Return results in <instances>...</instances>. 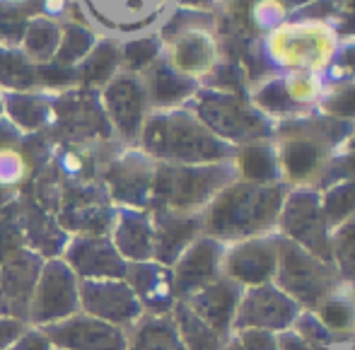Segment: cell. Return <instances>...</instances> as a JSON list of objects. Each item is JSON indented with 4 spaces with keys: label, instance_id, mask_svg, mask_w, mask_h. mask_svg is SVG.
<instances>
[{
    "label": "cell",
    "instance_id": "cell-24",
    "mask_svg": "<svg viewBox=\"0 0 355 350\" xmlns=\"http://www.w3.org/2000/svg\"><path fill=\"white\" fill-rule=\"evenodd\" d=\"M159 49H162V39L159 37H136L121 44V68L123 73L141 75L157 61Z\"/></svg>",
    "mask_w": 355,
    "mask_h": 350
},
{
    "label": "cell",
    "instance_id": "cell-10",
    "mask_svg": "<svg viewBox=\"0 0 355 350\" xmlns=\"http://www.w3.org/2000/svg\"><path fill=\"white\" fill-rule=\"evenodd\" d=\"M68 263L85 280H119L128 276V266L119 249L102 234H80L68 242Z\"/></svg>",
    "mask_w": 355,
    "mask_h": 350
},
{
    "label": "cell",
    "instance_id": "cell-38",
    "mask_svg": "<svg viewBox=\"0 0 355 350\" xmlns=\"http://www.w3.org/2000/svg\"><path fill=\"white\" fill-rule=\"evenodd\" d=\"M324 322H327L329 326L343 329L351 322V312H348L346 304H329V307L324 309Z\"/></svg>",
    "mask_w": 355,
    "mask_h": 350
},
{
    "label": "cell",
    "instance_id": "cell-23",
    "mask_svg": "<svg viewBox=\"0 0 355 350\" xmlns=\"http://www.w3.org/2000/svg\"><path fill=\"white\" fill-rule=\"evenodd\" d=\"M232 292L225 285H211V288H206L193 297V312L203 322H208V326L223 329L227 324L230 312H232Z\"/></svg>",
    "mask_w": 355,
    "mask_h": 350
},
{
    "label": "cell",
    "instance_id": "cell-25",
    "mask_svg": "<svg viewBox=\"0 0 355 350\" xmlns=\"http://www.w3.org/2000/svg\"><path fill=\"white\" fill-rule=\"evenodd\" d=\"M283 164L290 177H295V179L307 177L319 164V148L309 138L288 140L283 148Z\"/></svg>",
    "mask_w": 355,
    "mask_h": 350
},
{
    "label": "cell",
    "instance_id": "cell-8",
    "mask_svg": "<svg viewBox=\"0 0 355 350\" xmlns=\"http://www.w3.org/2000/svg\"><path fill=\"white\" fill-rule=\"evenodd\" d=\"M42 331L51 346L61 350H126V338L119 326L89 314H73L63 322L49 324Z\"/></svg>",
    "mask_w": 355,
    "mask_h": 350
},
{
    "label": "cell",
    "instance_id": "cell-33",
    "mask_svg": "<svg viewBox=\"0 0 355 350\" xmlns=\"http://www.w3.org/2000/svg\"><path fill=\"white\" fill-rule=\"evenodd\" d=\"M327 112L334 114V116L353 119L355 116V87H346L334 94L327 102Z\"/></svg>",
    "mask_w": 355,
    "mask_h": 350
},
{
    "label": "cell",
    "instance_id": "cell-17",
    "mask_svg": "<svg viewBox=\"0 0 355 350\" xmlns=\"http://www.w3.org/2000/svg\"><path fill=\"white\" fill-rule=\"evenodd\" d=\"M58 42H61V22H56L53 17H46V15H34L27 22L19 46L29 56V61L42 66V63L53 61Z\"/></svg>",
    "mask_w": 355,
    "mask_h": 350
},
{
    "label": "cell",
    "instance_id": "cell-34",
    "mask_svg": "<svg viewBox=\"0 0 355 350\" xmlns=\"http://www.w3.org/2000/svg\"><path fill=\"white\" fill-rule=\"evenodd\" d=\"M338 261L343 263L346 273H355V225L338 234Z\"/></svg>",
    "mask_w": 355,
    "mask_h": 350
},
{
    "label": "cell",
    "instance_id": "cell-7",
    "mask_svg": "<svg viewBox=\"0 0 355 350\" xmlns=\"http://www.w3.org/2000/svg\"><path fill=\"white\" fill-rule=\"evenodd\" d=\"M278 206V193L254 191V189H232L223 193L220 201L211 210V229L220 234L239 232L252 222H263L273 215Z\"/></svg>",
    "mask_w": 355,
    "mask_h": 350
},
{
    "label": "cell",
    "instance_id": "cell-41",
    "mask_svg": "<svg viewBox=\"0 0 355 350\" xmlns=\"http://www.w3.org/2000/svg\"><path fill=\"white\" fill-rule=\"evenodd\" d=\"M295 5H302V3H309V0H293Z\"/></svg>",
    "mask_w": 355,
    "mask_h": 350
},
{
    "label": "cell",
    "instance_id": "cell-12",
    "mask_svg": "<svg viewBox=\"0 0 355 350\" xmlns=\"http://www.w3.org/2000/svg\"><path fill=\"white\" fill-rule=\"evenodd\" d=\"M213 37L201 27H189L169 37V66L184 75L203 73L213 66Z\"/></svg>",
    "mask_w": 355,
    "mask_h": 350
},
{
    "label": "cell",
    "instance_id": "cell-18",
    "mask_svg": "<svg viewBox=\"0 0 355 350\" xmlns=\"http://www.w3.org/2000/svg\"><path fill=\"white\" fill-rule=\"evenodd\" d=\"M3 109H8V116L19 131H37L46 123L51 114V102L42 94L32 92H5L3 94Z\"/></svg>",
    "mask_w": 355,
    "mask_h": 350
},
{
    "label": "cell",
    "instance_id": "cell-15",
    "mask_svg": "<svg viewBox=\"0 0 355 350\" xmlns=\"http://www.w3.org/2000/svg\"><path fill=\"white\" fill-rule=\"evenodd\" d=\"M196 234V220L177 213V210H157L155 220V244L153 252L162 263H172L184 252Z\"/></svg>",
    "mask_w": 355,
    "mask_h": 350
},
{
    "label": "cell",
    "instance_id": "cell-9",
    "mask_svg": "<svg viewBox=\"0 0 355 350\" xmlns=\"http://www.w3.org/2000/svg\"><path fill=\"white\" fill-rule=\"evenodd\" d=\"M32 259L34 254L22 249L0 263V314L24 324L29 322V304L42 271Z\"/></svg>",
    "mask_w": 355,
    "mask_h": 350
},
{
    "label": "cell",
    "instance_id": "cell-37",
    "mask_svg": "<svg viewBox=\"0 0 355 350\" xmlns=\"http://www.w3.org/2000/svg\"><path fill=\"white\" fill-rule=\"evenodd\" d=\"M22 138H24V133L19 131L10 119H5L3 114H0V150L12 148V145H17Z\"/></svg>",
    "mask_w": 355,
    "mask_h": 350
},
{
    "label": "cell",
    "instance_id": "cell-13",
    "mask_svg": "<svg viewBox=\"0 0 355 350\" xmlns=\"http://www.w3.org/2000/svg\"><path fill=\"white\" fill-rule=\"evenodd\" d=\"M148 104L153 107H174L196 92V85L189 75L179 73L169 61H155L148 70L141 73Z\"/></svg>",
    "mask_w": 355,
    "mask_h": 350
},
{
    "label": "cell",
    "instance_id": "cell-31",
    "mask_svg": "<svg viewBox=\"0 0 355 350\" xmlns=\"http://www.w3.org/2000/svg\"><path fill=\"white\" fill-rule=\"evenodd\" d=\"M351 210H355V186L353 184L334 189V191L327 196V213L331 220L346 218Z\"/></svg>",
    "mask_w": 355,
    "mask_h": 350
},
{
    "label": "cell",
    "instance_id": "cell-19",
    "mask_svg": "<svg viewBox=\"0 0 355 350\" xmlns=\"http://www.w3.org/2000/svg\"><path fill=\"white\" fill-rule=\"evenodd\" d=\"M0 85L10 92H29L39 85L37 63L29 61L22 49L0 46Z\"/></svg>",
    "mask_w": 355,
    "mask_h": 350
},
{
    "label": "cell",
    "instance_id": "cell-30",
    "mask_svg": "<svg viewBox=\"0 0 355 350\" xmlns=\"http://www.w3.org/2000/svg\"><path fill=\"white\" fill-rule=\"evenodd\" d=\"M288 225H290V229H293V232L302 234V237L309 242V237H314V234L319 232V218H317V208H314L309 201L295 203V206L290 208Z\"/></svg>",
    "mask_w": 355,
    "mask_h": 350
},
{
    "label": "cell",
    "instance_id": "cell-36",
    "mask_svg": "<svg viewBox=\"0 0 355 350\" xmlns=\"http://www.w3.org/2000/svg\"><path fill=\"white\" fill-rule=\"evenodd\" d=\"M24 331V322L10 317H0V350L12 346Z\"/></svg>",
    "mask_w": 355,
    "mask_h": 350
},
{
    "label": "cell",
    "instance_id": "cell-27",
    "mask_svg": "<svg viewBox=\"0 0 355 350\" xmlns=\"http://www.w3.org/2000/svg\"><path fill=\"white\" fill-rule=\"evenodd\" d=\"M232 271L244 280H261L271 271V259L261 247H249L234 254Z\"/></svg>",
    "mask_w": 355,
    "mask_h": 350
},
{
    "label": "cell",
    "instance_id": "cell-21",
    "mask_svg": "<svg viewBox=\"0 0 355 350\" xmlns=\"http://www.w3.org/2000/svg\"><path fill=\"white\" fill-rule=\"evenodd\" d=\"M97 44L92 29L87 24L80 22H63L61 24V42H58L56 56H53V63L58 66H71L75 68Z\"/></svg>",
    "mask_w": 355,
    "mask_h": 350
},
{
    "label": "cell",
    "instance_id": "cell-11",
    "mask_svg": "<svg viewBox=\"0 0 355 350\" xmlns=\"http://www.w3.org/2000/svg\"><path fill=\"white\" fill-rule=\"evenodd\" d=\"M198 114L203 123L220 136L227 138H249L259 136L261 123L252 112L242 107L237 99L225 97V94H208L198 102Z\"/></svg>",
    "mask_w": 355,
    "mask_h": 350
},
{
    "label": "cell",
    "instance_id": "cell-1",
    "mask_svg": "<svg viewBox=\"0 0 355 350\" xmlns=\"http://www.w3.org/2000/svg\"><path fill=\"white\" fill-rule=\"evenodd\" d=\"M148 155L172 162H208L227 155V148L189 114H155L141 133Z\"/></svg>",
    "mask_w": 355,
    "mask_h": 350
},
{
    "label": "cell",
    "instance_id": "cell-29",
    "mask_svg": "<svg viewBox=\"0 0 355 350\" xmlns=\"http://www.w3.org/2000/svg\"><path fill=\"white\" fill-rule=\"evenodd\" d=\"M131 350H179V343L174 341L172 331L164 322H148L138 329L136 343Z\"/></svg>",
    "mask_w": 355,
    "mask_h": 350
},
{
    "label": "cell",
    "instance_id": "cell-4",
    "mask_svg": "<svg viewBox=\"0 0 355 350\" xmlns=\"http://www.w3.org/2000/svg\"><path fill=\"white\" fill-rule=\"evenodd\" d=\"M215 186H218V169L159 164L153 169L150 193L162 210L184 213V210L201 203Z\"/></svg>",
    "mask_w": 355,
    "mask_h": 350
},
{
    "label": "cell",
    "instance_id": "cell-42",
    "mask_svg": "<svg viewBox=\"0 0 355 350\" xmlns=\"http://www.w3.org/2000/svg\"><path fill=\"white\" fill-rule=\"evenodd\" d=\"M0 114H3V94H0Z\"/></svg>",
    "mask_w": 355,
    "mask_h": 350
},
{
    "label": "cell",
    "instance_id": "cell-22",
    "mask_svg": "<svg viewBox=\"0 0 355 350\" xmlns=\"http://www.w3.org/2000/svg\"><path fill=\"white\" fill-rule=\"evenodd\" d=\"M24 247V213L22 201H8L0 206V263L8 261Z\"/></svg>",
    "mask_w": 355,
    "mask_h": 350
},
{
    "label": "cell",
    "instance_id": "cell-14",
    "mask_svg": "<svg viewBox=\"0 0 355 350\" xmlns=\"http://www.w3.org/2000/svg\"><path fill=\"white\" fill-rule=\"evenodd\" d=\"M104 182L112 196L123 203H145L153 184V172L143 164H138V157H121L114 159L104 172Z\"/></svg>",
    "mask_w": 355,
    "mask_h": 350
},
{
    "label": "cell",
    "instance_id": "cell-2",
    "mask_svg": "<svg viewBox=\"0 0 355 350\" xmlns=\"http://www.w3.org/2000/svg\"><path fill=\"white\" fill-rule=\"evenodd\" d=\"M51 109L58 136L68 140V143L112 138V123H109L102 99H99V94L94 89H63V94L53 102Z\"/></svg>",
    "mask_w": 355,
    "mask_h": 350
},
{
    "label": "cell",
    "instance_id": "cell-32",
    "mask_svg": "<svg viewBox=\"0 0 355 350\" xmlns=\"http://www.w3.org/2000/svg\"><path fill=\"white\" fill-rule=\"evenodd\" d=\"M259 102L261 107L271 109V112H288L293 109V97L288 94V89L283 87V82H271L259 92Z\"/></svg>",
    "mask_w": 355,
    "mask_h": 350
},
{
    "label": "cell",
    "instance_id": "cell-35",
    "mask_svg": "<svg viewBox=\"0 0 355 350\" xmlns=\"http://www.w3.org/2000/svg\"><path fill=\"white\" fill-rule=\"evenodd\" d=\"M12 350H51V343L42 329L39 331H22V336L12 343Z\"/></svg>",
    "mask_w": 355,
    "mask_h": 350
},
{
    "label": "cell",
    "instance_id": "cell-6",
    "mask_svg": "<svg viewBox=\"0 0 355 350\" xmlns=\"http://www.w3.org/2000/svg\"><path fill=\"white\" fill-rule=\"evenodd\" d=\"M80 309L112 326L131 324L141 314V302L123 280H83L78 285Z\"/></svg>",
    "mask_w": 355,
    "mask_h": 350
},
{
    "label": "cell",
    "instance_id": "cell-28",
    "mask_svg": "<svg viewBox=\"0 0 355 350\" xmlns=\"http://www.w3.org/2000/svg\"><path fill=\"white\" fill-rule=\"evenodd\" d=\"M239 169L247 179L252 182H268L276 174V167H273V157L268 150L263 148H247L239 152Z\"/></svg>",
    "mask_w": 355,
    "mask_h": 350
},
{
    "label": "cell",
    "instance_id": "cell-5",
    "mask_svg": "<svg viewBox=\"0 0 355 350\" xmlns=\"http://www.w3.org/2000/svg\"><path fill=\"white\" fill-rule=\"evenodd\" d=\"M78 307V288H73L66 263L51 261L46 271H39L37 288H34L32 304H29V322L44 329L49 324L73 317Z\"/></svg>",
    "mask_w": 355,
    "mask_h": 350
},
{
    "label": "cell",
    "instance_id": "cell-20",
    "mask_svg": "<svg viewBox=\"0 0 355 350\" xmlns=\"http://www.w3.org/2000/svg\"><path fill=\"white\" fill-rule=\"evenodd\" d=\"M213 266H215L213 247L211 244H198V247L189 249L182 261H179L177 273H174V285L182 292L203 288L206 280L213 276Z\"/></svg>",
    "mask_w": 355,
    "mask_h": 350
},
{
    "label": "cell",
    "instance_id": "cell-16",
    "mask_svg": "<svg viewBox=\"0 0 355 350\" xmlns=\"http://www.w3.org/2000/svg\"><path fill=\"white\" fill-rule=\"evenodd\" d=\"M121 70V42L104 39L92 46V51L75 66L80 87H104Z\"/></svg>",
    "mask_w": 355,
    "mask_h": 350
},
{
    "label": "cell",
    "instance_id": "cell-39",
    "mask_svg": "<svg viewBox=\"0 0 355 350\" xmlns=\"http://www.w3.org/2000/svg\"><path fill=\"white\" fill-rule=\"evenodd\" d=\"M341 17V32L343 34H355V0H346L338 10Z\"/></svg>",
    "mask_w": 355,
    "mask_h": 350
},
{
    "label": "cell",
    "instance_id": "cell-40",
    "mask_svg": "<svg viewBox=\"0 0 355 350\" xmlns=\"http://www.w3.org/2000/svg\"><path fill=\"white\" fill-rule=\"evenodd\" d=\"M213 0H182L184 8H191V10H198V8H211Z\"/></svg>",
    "mask_w": 355,
    "mask_h": 350
},
{
    "label": "cell",
    "instance_id": "cell-26",
    "mask_svg": "<svg viewBox=\"0 0 355 350\" xmlns=\"http://www.w3.org/2000/svg\"><path fill=\"white\" fill-rule=\"evenodd\" d=\"M177 322L182 324V333L189 350H218L215 333L211 331V326L198 314H193L191 309L184 307V304H179L177 309Z\"/></svg>",
    "mask_w": 355,
    "mask_h": 350
},
{
    "label": "cell",
    "instance_id": "cell-3",
    "mask_svg": "<svg viewBox=\"0 0 355 350\" xmlns=\"http://www.w3.org/2000/svg\"><path fill=\"white\" fill-rule=\"evenodd\" d=\"M99 99H102L104 114L112 123V131H116V136L123 143L141 140L145 109H148V94H145L141 75L119 73L116 78L104 85Z\"/></svg>",
    "mask_w": 355,
    "mask_h": 350
}]
</instances>
